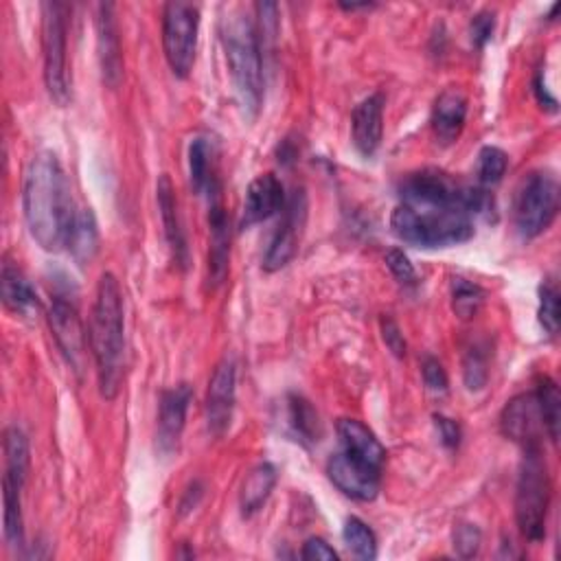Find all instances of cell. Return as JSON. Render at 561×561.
Wrapping results in <instances>:
<instances>
[{
    "label": "cell",
    "instance_id": "cell-1",
    "mask_svg": "<svg viewBox=\"0 0 561 561\" xmlns=\"http://www.w3.org/2000/svg\"><path fill=\"white\" fill-rule=\"evenodd\" d=\"M22 208L31 237L48 252L66 248L77 206L59 158L44 149L33 156L22 184Z\"/></svg>",
    "mask_w": 561,
    "mask_h": 561
},
{
    "label": "cell",
    "instance_id": "cell-2",
    "mask_svg": "<svg viewBox=\"0 0 561 561\" xmlns=\"http://www.w3.org/2000/svg\"><path fill=\"white\" fill-rule=\"evenodd\" d=\"M90 351L96 364L99 390L110 401L118 394L125 366V316L123 294L114 274L105 272L99 278L88 327Z\"/></svg>",
    "mask_w": 561,
    "mask_h": 561
},
{
    "label": "cell",
    "instance_id": "cell-3",
    "mask_svg": "<svg viewBox=\"0 0 561 561\" xmlns=\"http://www.w3.org/2000/svg\"><path fill=\"white\" fill-rule=\"evenodd\" d=\"M221 44L234 94L245 114L254 116L263 99V50L254 20L237 9L221 20Z\"/></svg>",
    "mask_w": 561,
    "mask_h": 561
},
{
    "label": "cell",
    "instance_id": "cell-4",
    "mask_svg": "<svg viewBox=\"0 0 561 561\" xmlns=\"http://www.w3.org/2000/svg\"><path fill=\"white\" fill-rule=\"evenodd\" d=\"M401 204L423 208H451L473 215H486L493 210V197L484 186H469L456 182L449 173L438 169H421L408 173L401 184Z\"/></svg>",
    "mask_w": 561,
    "mask_h": 561
},
{
    "label": "cell",
    "instance_id": "cell-5",
    "mask_svg": "<svg viewBox=\"0 0 561 561\" xmlns=\"http://www.w3.org/2000/svg\"><path fill=\"white\" fill-rule=\"evenodd\" d=\"M392 232L416 248H447L473 237V221L467 213L451 208H423L399 204L390 217Z\"/></svg>",
    "mask_w": 561,
    "mask_h": 561
},
{
    "label": "cell",
    "instance_id": "cell-6",
    "mask_svg": "<svg viewBox=\"0 0 561 561\" xmlns=\"http://www.w3.org/2000/svg\"><path fill=\"white\" fill-rule=\"evenodd\" d=\"M550 504V478L541 447L524 449V458L515 486V522L528 541H539L546 535V515Z\"/></svg>",
    "mask_w": 561,
    "mask_h": 561
},
{
    "label": "cell",
    "instance_id": "cell-7",
    "mask_svg": "<svg viewBox=\"0 0 561 561\" xmlns=\"http://www.w3.org/2000/svg\"><path fill=\"white\" fill-rule=\"evenodd\" d=\"M559 210V182L550 171L528 173L513 199V224L522 239H533L548 230Z\"/></svg>",
    "mask_w": 561,
    "mask_h": 561
},
{
    "label": "cell",
    "instance_id": "cell-8",
    "mask_svg": "<svg viewBox=\"0 0 561 561\" xmlns=\"http://www.w3.org/2000/svg\"><path fill=\"white\" fill-rule=\"evenodd\" d=\"M68 7L61 2L42 4V48H44V83L57 105L70 101L68 77Z\"/></svg>",
    "mask_w": 561,
    "mask_h": 561
},
{
    "label": "cell",
    "instance_id": "cell-9",
    "mask_svg": "<svg viewBox=\"0 0 561 561\" xmlns=\"http://www.w3.org/2000/svg\"><path fill=\"white\" fill-rule=\"evenodd\" d=\"M199 9L191 2H167L162 9V48L171 72L188 77L195 64Z\"/></svg>",
    "mask_w": 561,
    "mask_h": 561
},
{
    "label": "cell",
    "instance_id": "cell-10",
    "mask_svg": "<svg viewBox=\"0 0 561 561\" xmlns=\"http://www.w3.org/2000/svg\"><path fill=\"white\" fill-rule=\"evenodd\" d=\"M305 219H307V195L302 188H294L289 199L285 202L283 219L265 250V256L261 263L265 272H276L296 256Z\"/></svg>",
    "mask_w": 561,
    "mask_h": 561
},
{
    "label": "cell",
    "instance_id": "cell-11",
    "mask_svg": "<svg viewBox=\"0 0 561 561\" xmlns=\"http://www.w3.org/2000/svg\"><path fill=\"white\" fill-rule=\"evenodd\" d=\"M48 324L53 331V337L64 353L70 368L81 375L85 368V351H88V335L83 329V322L79 318V311L72 302H68L61 296H55L50 300L48 309Z\"/></svg>",
    "mask_w": 561,
    "mask_h": 561
},
{
    "label": "cell",
    "instance_id": "cell-12",
    "mask_svg": "<svg viewBox=\"0 0 561 561\" xmlns=\"http://www.w3.org/2000/svg\"><path fill=\"white\" fill-rule=\"evenodd\" d=\"M329 480L348 497L359 502H370L379 493L381 469L373 467L346 451H337L327 460Z\"/></svg>",
    "mask_w": 561,
    "mask_h": 561
},
{
    "label": "cell",
    "instance_id": "cell-13",
    "mask_svg": "<svg viewBox=\"0 0 561 561\" xmlns=\"http://www.w3.org/2000/svg\"><path fill=\"white\" fill-rule=\"evenodd\" d=\"M234 390H237V370H234V359L224 357L210 379H208V390H206V423L210 434L221 436L232 421V410H234Z\"/></svg>",
    "mask_w": 561,
    "mask_h": 561
},
{
    "label": "cell",
    "instance_id": "cell-14",
    "mask_svg": "<svg viewBox=\"0 0 561 561\" xmlns=\"http://www.w3.org/2000/svg\"><path fill=\"white\" fill-rule=\"evenodd\" d=\"M500 430L508 440L517 443L522 449L539 447L543 421H541L537 394L524 392L513 397L502 410Z\"/></svg>",
    "mask_w": 561,
    "mask_h": 561
},
{
    "label": "cell",
    "instance_id": "cell-15",
    "mask_svg": "<svg viewBox=\"0 0 561 561\" xmlns=\"http://www.w3.org/2000/svg\"><path fill=\"white\" fill-rule=\"evenodd\" d=\"M112 2H101L96 7V53L101 79L107 88H116L123 79V53H121V35L116 24Z\"/></svg>",
    "mask_w": 561,
    "mask_h": 561
},
{
    "label": "cell",
    "instance_id": "cell-16",
    "mask_svg": "<svg viewBox=\"0 0 561 561\" xmlns=\"http://www.w3.org/2000/svg\"><path fill=\"white\" fill-rule=\"evenodd\" d=\"M193 399V390L188 383H178L173 388H167L160 394V408H158V449L162 454H173L180 445V436L184 432L188 403Z\"/></svg>",
    "mask_w": 561,
    "mask_h": 561
},
{
    "label": "cell",
    "instance_id": "cell-17",
    "mask_svg": "<svg viewBox=\"0 0 561 561\" xmlns=\"http://www.w3.org/2000/svg\"><path fill=\"white\" fill-rule=\"evenodd\" d=\"M283 206H285V193H283L280 180L274 173L256 175L245 191L241 228H250L259 221L270 219Z\"/></svg>",
    "mask_w": 561,
    "mask_h": 561
},
{
    "label": "cell",
    "instance_id": "cell-18",
    "mask_svg": "<svg viewBox=\"0 0 561 561\" xmlns=\"http://www.w3.org/2000/svg\"><path fill=\"white\" fill-rule=\"evenodd\" d=\"M467 118V96L458 88H445L432 105L430 127L440 145H451L458 140Z\"/></svg>",
    "mask_w": 561,
    "mask_h": 561
},
{
    "label": "cell",
    "instance_id": "cell-19",
    "mask_svg": "<svg viewBox=\"0 0 561 561\" xmlns=\"http://www.w3.org/2000/svg\"><path fill=\"white\" fill-rule=\"evenodd\" d=\"M383 131V96L375 92L359 101L351 116L353 145L362 156H373L381 142Z\"/></svg>",
    "mask_w": 561,
    "mask_h": 561
},
{
    "label": "cell",
    "instance_id": "cell-20",
    "mask_svg": "<svg viewBox=\"0 0 561 561\" xmlns=\"http://www.w3.org/2000/svg\"><path fill=\"white\" fill-rule=\"evenodd\" d=\"M156 193H158V208H160L162 228H164V237H167V243L171 248V254H173V259L180 267H186L188 248H186V239H184L182 219H180V213H178L175 188H173V182L167 173H162L158 178Z\"/></svg>",
    "mask_w": 561,
    "mask_h": 561
},
{
    "label": "cell",
    "instance_id": "cell-21",
    "mask_svg": "<svg viewBox=\"0 0 561 561\" xmlns=\"http://www.w3.org/2000/svg\"><path fill=\"white\" fill-rule=\"evenodd\" d=\"M188 180L197 195H215L221 191L217 178V149L210 138L197 136L188 145Z\"/></svg>",
    "mask_w": 561,
    "mask_h": 561
},
{
    "label": "cell",
    "instance_id": "cell-22",
    "mask_svg": "<svg viewBox=\"0 0 561 561\" xmlns=\"http://www.w3.org/2000/svg\"><path fill=\"white\" fill-rule=\"evenodd\" d=\"M337 438L342 445V451L373 465V467H383L386 460V449L379 443V438L357 419H340L337 425Z\"/></svg>",
    "mask_w": 561,
    "mask_h": 561
},
{
    "label": "cell",
    "instance_id": "cell-23",
    "mask_svg": "<svg viewBox=\"0 0 561 561\" xmlns=\"http://www.w3.org/2000/svg\"><path fill=\"white\" fill-rule=\"evenodd\" d=\"M208 228H210V252H208V270L213 283H221L228 270V250H230V230L228 217L221 204L219 193L208 197Z\"/></svg>",
    "mask_w": 561,
    "mask_h": 561
},
{
    "label": "cell",
    "instance_id": "cell-24",
    "mask_svg": "<svg viewBox=\"0 0 561 561\" xmlns=\"http://www.w3.org/2000/svg\"><path fill=\"white\" fill-rule=\"evenodd\" d=\"M0 289H2V302L9 311L18 316H33V311L37 309V294L33 285L26 280L20 267L13 265L11 261L2 263Z\"/></svg>",
    "mask_w": 561,
    "mask_h": 561
},
{
    "label": "cell",
    "instance_id": "cell-25",
    "mask_svg": "<svg viewBox=\"0 0 561 561\" xmlns=\"http://www.w3.org/2000/svg\"><path fill=\"white\" fill-rule=\"evenodd\" d=\"M276 467L272 462H259L250 469V473L241 482L239 491V506L245 517L254 515L270 497L274 484H276Z\"/></svg>",
    "mask_w": 561,
    "mask_h": 561
},
{
    "label": "cell",
    "instance_id": "cell-26",
    "mask_svg": "<svg viewBox=\"0 0 561 561\" xmlns=\"http://www.w3.org/2000/svg\"><path fill=\"white\" fill-rule=\"evenodd\" d=\"M66 250L81 265H85L94 259V254L99 250V230H96V219L90 208H77L70 230H68Z\"/></svg>",
    "mask_w": 561,
    "mask_h": 561
},
{
    "label": "cell",
    "instance_id": "cell-27",
    "mask_svg": "<svg viewBox=\"0 0 561 561\" xmlns=\"http://www.w3.org/2000/svg\"><path fill=\"white\" fill-rule=\"evenodd\" d=\"M4 478L18 486H24L28 473V440L18 425L4 430Z\"/></svg>",
    "mask_w": 561,
    "mask_h": 561
},
{
    "label": "cell",
    "instance_id": "cell-28",
    "mask_svg": "<svg viewBox=\"0 0 561 561\" xmlns=\"http://www.w3.org/2000/svg\"><path fill=\"white\" fill-rule=\"evenodd\" d=\"M22 486L2 480V506H4V539L11 548L24 543V522H22Z\"/></svg>",
    "mask_w": 561,
    "mask_h": 561
},
{
    "label": "cell",
    "instance_id": "cell-29",
    "mask_svg": "<svg viewBox=\"0 0 561 561\" xmlns=\"http://www.w3.org/2000/svg\"><path fill=\"white\" fill-rule=\"evenodd\" d=\"M537 394V403H539V412H541V421L543 427L550 436L552 443L559 440V423H561V394L557 383L550 377H543L535 390Z\"/></svg>",
    "mask_w": 561,
    "mask_h": 561
},
{
    "label": "cell",
    "instance_id": "cell-30",
    "mask_svg": "<svg viewBox=\"0 0 561 561\" xmlns=\"http://www.w3.org/2000/svg\"><path fill=\"white\" fill-rule=\"evenodd\" d=\"M342 537H344L346 548H348L357 559L370 561V559L377 557V537H375L373 528H370L366 522H362L359 517H348V519L344 522Z\"/></svg>",
    "mask_w": 561,
    "mask_h": 561
},
{
    "label": "cell",
    "instance_id": "cell-31",
    "mask_svg": "<svg viewBox=\"0 0 561 561\" xmlns=\"http://www.w3.org/2000/svg\"><path fill=\"white\" fill-rule=\"evenodd\" d=\"M482 302H484V291L480 285L462 276L451 278V309L460 320H471L480 311Z\"/></svg>",
    "mask_w": 561,
    "mask_h": 561
},
{
    "label": "cell",
    "instance_id": "cell-32",
    "mask_svg": "<svg viewBox=\"0 0 561 561\" xmlns=\"http://www.w3.org/2000/svg\"><path fill=\"white\" fill-rule=\"evenodd\" d=\"M289 425L302 443H318L320 438L318 414L309 405V401L298 394L289 397Z\"/></svg>",
    "mask_w": 561,
    "mask_h": 561
},
{
    "label": "cell",
    "instance_id": "cell-33",
    "mask_svg": "<svg viewBox=\"0 0 561 561\" xmlns=\"http://www.w3.org/2000/svg\"><path fill=\"white\" fill-rule=\"evenodd\" d=\"M462 379L469 390H482L489 379V346L473 342L462 359Z\"/></svg>",
    "mask_w": 561,
    "mask_h": 561
},
{
    "label": "cell",
    "instance_id": "cell-34",
    "mask_svg": "<svg viewBox=\"0 0 561 561\" xmlns=\"http://www.w3.org/2000/svg\"><path fill=\"white\" fill-rule=\"evenodd\" d=\"M506 167H508V156L500 147H493V145L482 147L478 153V169H476L478 182L482 186L497 184L504 178Z\"/></svg>",
    "mask_w": 561,
    "mask_h": 561
},
{
    "label": "cell",
    "instance_id": "cell-35",
    "mask_svg": "<svg viewBox=\"0 0 561 561\" xmlns=\"http://www.w3.org/2000/svg\"><path fill=\"white\" fill-rule=\"evenodd\" d=\"M539 324L548 335H557L559 331V291L552 280H546L539 287Z\"/></svg>",
    "mask_w": 561,
    "mask_h": 561
},
{
    "label": "cell",
    "instance_id": "cell-36",
    "mask_svg": "<svg viewBox=\"0 0 561 561\" xmlns=\"http://www.w3.org/2000/svg\"><path fill=\"white\" fill-rule=\"evenodd\" d=\"M386 265H388V270L392 272V276H394L399 283H403V285H414V283H416L414 265L410 263V259H408V254H405L403 250H399V248L388 250V254H386Z\"/></svg>",
    "mask_w": 561,
    "mask_h": 561
},
{
    "label": "cell",
    "instance_id": "cell-37",
    "mask_svg": "<svg viewBox=\"0 0 561 561\" xmlns=\"http://www.w3.org/2000/svg\"><path fill=\"white\" fill-rule=\"evenodd\" d=\"M454 548L460 557H473L480 548V530L471 524H460L454 530Z\"/></svg>",
    "mask_w": 561,
    "mask_h": 561
},
{
    "label": "cell",
    "instance_id": "cell-38",
    "mask_svg": "<svg viewBox=\"0 0 561 561\" xmlns=\"http://www.w3.org/2000/svg\"><path fill=\"white\" fill-rule=\"evenodd\" d=\"M493 28H495V13L493 11H480L473 15L471 24H469V35H471V42L473 46L482 48L491 35H493Z\"/></svg>",
    "mask_w": 561,
    "mask_h": 561
},
{
    "label": "cell",
    "instance_id": "cell-39",
    "mask_svg": "<svg viewBox=\"0 0 561 561\" xmlns=\"http://www.w3.org/2000/svg\"><path fill=\"white\" fill-rule=\"evenodd\" d=\"M421 373H423V381L432 392H445L447 390V373L440 366L438 359L434 357H425L421 364Z\"/></svg>",
    "mask_w": 561,
    "mask_h": 561
},
{
    "label": "cell",
    "instance_id": "cell-40",
    "mask_svg": "<svg viewBox=\"0 0 561 561\" xmlns=\"http://www.w3.org/2000/svg\"><path fill=\"white\" fill-rule=\"evenodd\" d=\"M300 557H302L305 561H335V559H337V552H335L322 537H309V539L302 543Z\"/></svg>",
    "mask_w": 561,
    "mask_h": 561
},
{
    "label": "cell",
    "instance_id": "cell-41",
    "mask_svg": "<svg viewBox=\"0 0 561 561\" xmlns=\"http://www.w3.org/2000/svg\"><path fill=\"white\" fill-rule=\"evenodd\" d=\"M381 337L386 342V346L390 348V353L394 357H403L405 355V340L403 333L399 329V324L392 318H381Z\"/></svg>",
    "mask_w": 561,
    "mask_h": 561
},
{
    "label": "cell",
    "instance_id": "cell-42",
    "mask_svg": "<svg viewBox=\"0 0 561 561\" xmlns=\"http://www.w3.org/2000/svg\"><path fill=\"white\" fill-rule=\"evenodd\" d=\"M434 425H436L438 436H440V443H443L445 447H449V449L458 447V443H460V425H458L454 419L443 416V414H436V416H434Z\"/></svg>",
    "mask_w": 561,
    "mask_h": 561
}]
</instances>
